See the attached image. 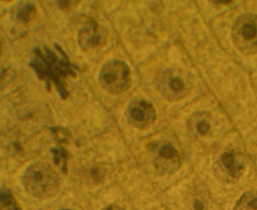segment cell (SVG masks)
<instances>
[{
  "instance_id": "1",
  "label": "cell",
  "mask_w": 257,
  "mask_h": 210,
  "mask_svg": "<svg viewBox=\"0 0 257 210\" xmlns=\"http://www.w3.org/2000/svg\"><path fill=\"white\" fill-rule=\"evenodd\" d=\"M33 52L35 58L29 62L37 77L45 83L47 91H51L52 83L54 85L59 97L66 100L70 93L67 89L65 79L68 77L75 78L76 73L73 64L63 48L58 52L62 55L59 59L56 53L50 48L44 46L42 49L35 47Z\"/></svg>"
},
{
  "instance_id": "2",
  "label": "cell",
  "mask_w": 257,
  "mask_h": 210,
  "mask_svg": "<svg viewBox=\"0 0 257 210\" xmlns=\"http://www.w3.org/2000/svg\"><path fill=\"white\" fill-rule=\"evenodd\" d=\"M23 185L30 195L45 199L54 197L61 185V179L50 165L38 162L30 165L23 176Z\"/></svg>"
},
{
  "instance_id": "3",
  "label": "cell",
  "mask_w": 257,
  "mask_h": 210,
  "mask_svg": "<svg viewBox=\"0 0 257 210\" xmlns=\"http://www.w3.org/2000/svg\"><path fill=\"white\" fill-rule=\"evenodd\" d=\"M98 81L107 93L113 95L122 94L127 91L132 85L131 68L122 60H108L100 69Z\"/></svg>"
},
{
  "instance_id": "4",
  "label": "cell",
  "mask_w": 257,
  "mask_h": 210,
  "mask_svg": "<svg viewBox=\"0 0 257 210\" xmlns=\"http://www.w3.org/2000/svg\"><path fill=\"white\" fill-rule=\"evenodd\" d=\"M125 116L128 124L141 130L150 128L157 116L154 105L140 97L134 99L128 105Z\"/></svg>"
},
{
  "instance_id": "5",
  "label": "cell",
  "mask_w": 257,
  "mask_h": 210,
  "mask_svg": "<svg viewBox=\"0 0 257 210\" xmlns=\"http://www.w3.org/2000/svg\"><path fill=\"white\" fill-rule=\"evenodd\" d=\"M107 41L106 29L93 19L86 22L78 32V44L84 52L102 47Z\"/></svg>"
},
{
  "instance_id": "6",
  "label": "cell",
  "mask_w": 257,
  "mask_h": 210,
  "mask_svg": "<svg viewBox=\"0 0 257 210\" xmlns=\"http://www.w3.org/2000/svg\"><path fill=\"white\" fill-rule=\"evenodd\" d=\"M251 15L243 16L239 19L234 27L235 35L239 36V39L244 43H251L256 40V17Z\"/></svg>"
},
{
  "instance_id": "7",
  "label": "cell",
  "mask_w": 257,
  "mask_h": 210,
  "mask_svg": "<svg viewBox=\"0 0 257 210\" xmlns=\"http://www.w3.org/2000/svg\"><path fill=\"white\" fill-rule=\"evenodd\" d=\"M158 156L156 161L158 160L159 162L156 163V165L163 162L164 165L171 164L172 166L179 167L180 164L179 152L171 144H165L161 146L158 149ZM163 164L157 168H159Z\"/></svg>"
},
{
  "instance_id": "8",
  "label": "cell",
  "mask_w": 257,
  "mask_h": 210,
  "mask_svg": "<svg viewBox=\"0 0 257 210\" xmlns=\"http://www.w3.org/2000/svg\"><path fill=\"white\" fill-rule=\"evenodd\" d=\"M221 161L223 167L227 170L232 178L239 177L244 169L243 164L237 162L232 152H225L221 156Z\"/></svg>"
},
{
  "instance_id": "9",
  "label": "cell",
  "mask_w": 257,
  "mask_h": 210,
  "mask_svg": "<svg viewBox=\"0 0 257 210\" xmlns=\"http://www.w3.org/2000/svg\"><path fill=\"white\" fill-rule=\"evenodd\" d=\"M1 210H23L10 188L3 185L0 194Z\"/></svg>"
},
{
  "instance_id": "10",
  "label": "cell",
  "mask_w": 257,
  "mask_h": 210,
  "mask_svg": "<svg viewBox=\"0 0 257 210\" xmlns=\"http://www.w3.org/2000/svg\"><path fill=\"white\" fill-rule=\"evenodd\" d=\"M233 210H256V195L251 192L243 194Z\"/></svg>"
},
{
  "instance_id": "11",
  "label": "cell",
  "mask_w": 257,
  "mask_h": 210,
  "mask_svg": "<svg viewBox=\"0 0 257 210\" xmlns=\"http://www.w3.org/2000/svg\"><path fill=\"white\" fill-rule=\"evenodd\" d=\"M51 152L55 164L61 168L63 174H67L68 153L66 150L63 148L57 149L53 148Z\"/></svg>"
},
{
  "instance_id": "12",
  "label": "cell",
  "mask_w": 257,
  "mask_h": 210,
  "mask_svg": "<svg viewBox=\"0 0 257 210\" xmlns=\"http://www.w3.org/2000/svg\"><path fill=\"white\" fill-rule=\"evenodd\" d=\"M167 89L176 97L181 96L185 91V85L183 79L178 76H171L167 79Z\"/></svg>"
},
{
  "instance_id": "13",
  "label": "cell",
  "mask_w": 257,
  "mask_h": 210,
  "mask_svg": "<svg viewBox=\"0 0 257 210\" xmlns=\"http://www.w3.org/2000/svg\"><path fill=\"white\" fill-rule=\"evenodd\" d=\"M36 13V7L31 3H27L19 10L16 17L19 21L27 24L32 21Z\"/></svg>"
},
{
  "instance_id": "14",
  "label": "cell",
  "mask_w": 257,
  "mask_h": 210,
  "mask_svg": "<svg viewBox=\"0 0 257 210\" xmlns=\"http://www.w3.org/2000/svg\"><path fill=\"white\" fill-rule=\"evenodd\" d=\"M51 131L59 143H67L70 137V133L66 128L61 126H53L51 128Z\"/></svg>"
},
{
  "instance_id": "15",
  "label": "cell",
  "mask_w": 257,
  "mask_h": 210,
  "mask_svg": "<svg viewBox=\"0 0 257 210\" xmlns=\"http://www.w3.org/2000/svg\"><path fill=\"white\" fill-rule=\"evenodd\" d=\"M210 127V124L205 120H202V121L197 123L196 126L197 131L201 135H206L208 133Z\"/></svg>"
},
{
  "instance_id": "16",
  "label": "cell",
  "mask_w": 257,
  "mask_h": 210,
  "mask_svg": "<svg viewBox=\"0 0 257 210\" xmlns=\"http://www.w3.org/2000/svg\"><path fill=\"white\" fill-rule=\"evenodd\" d=\"M102 210H126L125 207L119 204L113 203L107 205Z\"/></svg>"
},
{
  "instance_id": "17",
  "label": "cell",
  "mask_w": 257,
  "mask_h": 210,
  "mask_svg": "<svg viewBox=\"0 0 257 210\" xmlns=\"http://www.w3.org/2000/svg\"><path fill=\"white\" fill-rule=\"evenodd\" d=\"M71 1H57L58 6L63 9H67L72 6L73 3Z\"/></svg>"
},
{
  "instance_id": "18",
  "label": "cell",
  "mask_w": 257,
  "mask_h": 210,
  "mask_svg": "<svg viewBox=\"0 0 257 210\" xmlns=\"http://www.w3.org/2000/svg\"><path fill=\"white\" fill-rule=\"evenodd\" d=\"M193 206L195 210H203L204 208L203 203L199 200L194 202Z\"/></svg>"
},
{
  "instance_id": "19",
  "label": "cell",
  "mask_w": 257,
  "mask_h": 210,
  "mask_svg": "<svg viewBox=\"0 0 257 210\" xmlns=\"http://www.w3.org/2000/svg\"><path fill=\"white\" fill-rule=\"evenodd\" d=\"M213 3H216L217 4H220V5H230L232 3H233L234 2L231 1H216V2H213Z\"/></svg>"
},
{
  "instance_id": "20",
  "label": "cell",
  "mask_w": 257,
  "mask_h": 210,
  "mask_svg": "<svg viewBox=\"0 0 257 210\" xmlns=\"http://www.w3.org/2000/svg\"><path fill=\"white\" fill-rule=\"evenodd\" d=\"M59 210H75V209H59Z\"/></svg>"
}]
</instances>
